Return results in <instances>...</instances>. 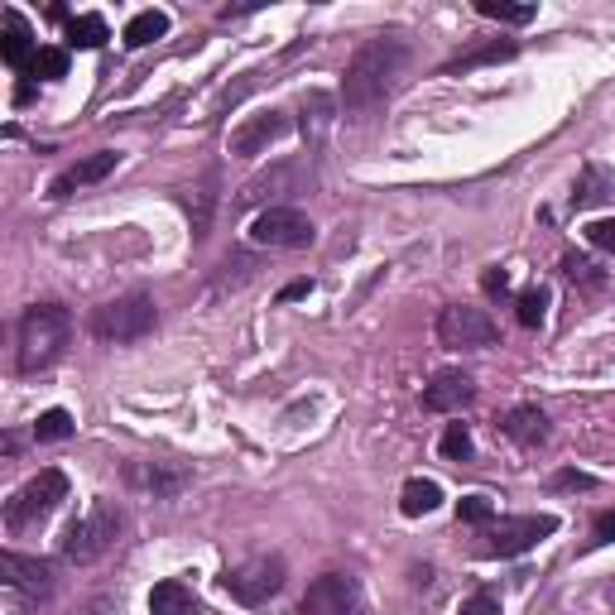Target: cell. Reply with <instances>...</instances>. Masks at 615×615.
Instances as JSON below:
<instances>
[{"instance_id": "cell-1", "label": "cell", "mask_w": 615, "mask_h": 615, "mask_svg": "<svg viewBox=\"0 0 615 615\" xmlns=\"http://www.w3.org/2000/svg\"><path fill=\"white\" fill-rule=\"evenodd\" d=\"M404 63H409L404 39H394V34L366 39L361 49L346 58V73H342V107H346V115L366 121V115H376L380 107H385L394 83H399V73H404Z\"/></svg>"}, {"instance_id": "cell-2", "label": "cell", "mask_w": 615, "mask_h": 615, "mask_svg": "<svg viewBox=\"0 0 615 615\" xmlns=\"http://www.w3.org/2000/svg\"><path fill=\"white\" fill-rule=\"evenodd\" d=\"M67 336H73V318H67L63 304H34V308H25V318H20V352H15L20 370H25V376H39V370L58 366Z\"/></svg>"}, {"instance_id": "cell-3", "label": "cell", "mask_w": 615, "mask_h": 615, "mask_svg": "<svg viewBox=\"0 0 615 615\" xmlns=\"http://www.w3.org/2000/svg\"><path fill=\"white\" fill-rule=\"evenodd\" d=\"M125 529V515L115 501H91V509L83 519H73V525L63 529V539H58V553H63V563L73 567H87L97 558H107L115 549V539H121Z\"/></svg>"}, {"instance_id": "cell-4", "label": "cell", "mask_w": 615, "mask_h": 615, "mask_svg": "<svg viewBox=\"0 0 615 615\" xmlns=\"http://www.w3.org/2000/svg\"><path fill=\"white\" fill-rule=\"evenodd\" d=\"M159 322V308L149 294H121L111 304L91 308V336L107 346H131V342H145Z\"/></svg>"}, {"instance_id": "cell-5", "label": "cell", "mask_w": 615, "mask_h": 615, "mask_svg": "<svg viewBox=\"0 0 615 615\" xmlns=\"http://www.w3.org/2000/svg\"><path fill=\"white\" fill-rule=\"evenodd\" d=\"M63 501H67V476L58 471V467H44L39 476H34V481H25V485H20V491L5 501V529H10V533L39 529L44 519H49Z\"/></svg>"}, {"instance_id": "cell-6", "label": "cell", "mask_w": 615, "mask_h": 615, "mask_svg": "<svg viewBox=\"0 0 615 615\" xmlns=\"http://www.w3.org/2000/svg\"><path fill=\"white\" fill-rule=\"evenodd\" d=\"M549 533H558V519L553 515H509L485 525L481 533V558H519V553L539 549Z\"/></svg>"}, {"instance_id": "cell-7", "label": "cell", "mask_w": 615, "mask_h": 615, "mask_svg": "<svg viewBox=\"0 0 615 615\" xmlns=\"http://www.w3.org/2000/svg\"><path fill=\"white\" fill-rule=\"evenodd\" d=\"M284 558L280 553H260V558L241 563V567H226L222 573V591L241 606H265L270 596L284 591Z\"/></svg>"}, {"instance_id": "cell-8", "label": "cell", "mask_w": 615, "mask_h": 615, "mask_svg": "<svg viewBox=\"0 0 615 615\" xmlns=\"http://www.w3.org/2000/svg\"><path fill=\"white\" fill-rule=\"evenodd\" d=\"M438 342L443 346H457V352H485V346L501 342V328L485 308H471V304H447L438 312Z\"/></svg>"}, {"instance_id": "cell-9", "label": "cell", "mask_w": 615, "mask_h": 615, "mask_svg": "<svg viewBox=\"0 0 615 615\" xmlns=\"http://www.w3.org/2000/svg\"><path fill=\"white\" fill-rule=\"evenodd\" d=\"M298 615H366L361 582L352 573H322L318 582H308Z\"/></svg>"}, {"instance_id": "cell-10", "label": "cell", "mask_w": 615, "mask_h": 615, "mask_svg": "<svg viewBox=\"0 0 615 615\" xmlns=\"http://www.w3.org/2000/svg\"><path fill=\"white\" fill-rule=\"evenodd\" d=\"M312 236H318V231H312V222L298 207H265L250 222V241L265 250H304V246H312Z\"/></svg>"}, {"instance_id": "cell-11", "label": "cell", "mask_w": 615, "mask_h": 615, "mask_svg": "<svg viewBox=\"0 0 615 615\" xmlns=\"http://www.w3.org/2000/svg\"><path fill=\"white\" fill-rule=\"evenodd\" d=\"M125 485L140 495H155V501H173V495H183L193 485V471L179 467V462H131Z\"/></svg>"}, {"instance_id": "cell-12", "label": "cell", "mask_w": 615, "mask_h": 615, "mask_svg": "<svg viewBox=\"0 0 615 615\" xmlns=\"http://www.w3.org/2000/svg\"><path fill=\"white\" fill-rule=\"evenodd\" d=\"M0 577H5V587L25 601H44L53 591V563L49 558H25V553H15V549L0 553Z\"/></svg>"}, {"instance_id": "cell-13", "label": "cell", "mask_w": 615, "mask_h": 615, "mask_svg": "<svg viewBox=\"0 0 615 615\" xmlns=\"http://www.w3.org/2000/svg\"><path fill=\"white\" fill-rule=\"evenodd\" d=\"M284 135H288V115L284 111L250 115L246 125L231 131V155L236 159H260V155H270V145H280Z\"/></svg>"}, {"instance_id": "cell-14", "label": "cell", "mask_w": 615, "mask_h": 615, "mask_svg": "<svg viewBox=\"0 0 615 615\" xmlns=\"http://www.w3.org/2000/svg\"><path fill=\"white\" fill-rule=\"evenodd\" d=\"M471 399H476V380L467 376V370H438V376L423 385V409L428 414H462V409H471Z\"/></svg>"}, {"instance_id": "cell-15", "label": "cell", "mask_w": 615, "mask_h": 615, "mask_svg": "<svg viewBox=\"0 0 615 615\" xmlns=\"http://www.w3.org/2000/svg\"><path fill=\"white\" fill-rule=\"evenodd\" d=\"M115 164H121V155H115V149H101V155L77 159L73 169H63V173H58V179L49 183V197H53V202H67L73 193H83V188H91V183L111 179Z\"/></svg>"}, {"instance_id": "cell-16", "label": "cell", "mask_w": 615, "mask_h": 615, "mask_svg": "<svg viewBox=\"0 0 615 615\" xmlns=\"http://www.w3.org/2000/svg\"><path fill=\"white\" fill-rule=\"evenodd\" d=\"M501 433L515 447H543L549 443V414H543L539 404H515L501 419Z\"/></svg>"}, {"instance_id": "cell-17", "label": "cell", "mask_w": 615, "mask_h": 615, "mask_svg": "<svg viewBox=\"0 0 615 615\" xmlns=\"http://www.w3.org/2000/svg\"><path fill=\"white\" fill-rule=\"evenodd\" d=\"M34 34L29 25L15 15V10H5V39H0V58H5L10 67H20V73H29V63H34Z\"/></svg>"}, {"instance_id": "cell-18", "label": "cell", "mask_w": 615, "mask_h": 615, "mask_svg": "<svg viewBox=\"0 0 615 615\" xmlns=\"http://www.w3.org/2000/svg\"><path fill=\"white\" fill-rule=\"evenodd\" d=\"M519 53V44L515 39H491V44H481V49H471V53H457L452 63L443 67L447 77H457V73H471V67H491V63H509V58Z\"/></svg>"}, {"instance_id": "cell-19", "label": "cell", "mask_w": 615, "mask_h": 615, "mask_svg": "<svg viewBox=\"0 0 615 615\" xmlns=\"http://www.w3.org/2000/svg\"><path fill=\"white\" fill-rule=\"evenodd\" d=\"M438 505H443V485H438V481H428V476H409V481H404V491H399V509H404L409 519L433 515Z\"/></svg>"}, {"instance_id": "cell-20", "label": "cell", "mask_w": 615, "mask_h": 615, "mask_svg": "<svg viewBox=\"0 0 615 615\" xmlns=\"http://www.w3.org/2000/svg\"><path fill=\"white\" fill-rule=\"evenodd\" d=\"M328 131H332V97L328 91H308L304 97V140H308V149H322Z\"/></svg>"}, {"instance_id": "cell-21", "label": "cell", "mask_w": 615, "mask_h": 615, "mask_svg": "<svg viewBox=\"0 0 615 615\" xmlns=\"http://www.w3.org/2000/svg\"><path fill=\"white\" fill-rule=\"evenodd\" d=\"M149 615H197V596L183 582H159L149 591Z\"/></svg>"}, {"instance_id": "cell-22", "label": "cell", "mask_w": 615, "mask_h": 615, "mask_svg": "<svg viewBox=\"0 0 615 615\" xmlns=\"http://www.w3.org/2000/svg\"><path fill=\"white\" fill-rule=\"evenodd\" d=\"M611 193H615V179H611V173L596 169V164H587L582 179H577V188H573V212H587V207L606 202Z\"/></svg>"}, {"instance_id": "cell-23", "label": "cell", "mask_w": 615, "mask_h": 615, "mask_svg": "<svg viewBox=\"0 0 615 615\" xmlns=\"http://www.w3.org/2000/svg\"><path fill=\"white\" fill-rule=\"evenodd\" d=\"M294 179H298V169H294V164H280L274 173H255V179L246 183V193H241V202H265V197H284V193H294Z\"/></svg>"}, {"instance_id": "cell-24", "label": "cell", "mask_w": 615, "mask_h": 615, "mask_svg": "<svg viewBox=\"0 0 615 615\" xmlns=\"http://www.w3.org/2000/svg\"><path fill=\"white\" fill-rule=\"evenodd\" d=\"M169 34V15L164 10H140V15L125 25V49H149L155 39Z\"/></svg>"}, {"instance_id": "cell-25", "label": "cell", "mask_w": 615, "mask_h": 615, "mask_svg": "<svg viewBox=\"0 0 615 615\" xmlns=\"http://www.w3.org/2000/svg\"><path fill=\"white\" fill-rule=\"evenodd\" d=\"M111 34H107V20L101 15H73L67 20V49H101Z\"/></svg>"}, {"instance_id": "cell-26", "label": "cell", "mask_w": 615, "mask_h": 615, "mask_svg": "<svg viewBox=\"0 0 615 615\" xmlns=\"http://www.w3.org/2000/svg\"><path fill=\"white\" fill-rule=\"evenodd\" d=\"M515 318H519V328H543V318H549V288L529 284L525 294L515 298Z\"/></svg>"}, {"instance_id": "cell-27", "label": "cell", "mask_w": 615, "mask_h": 615, "mask_svg": "<svg viewBox=\"0 0 615 615\" xmlns=\"http://www.w3.org/2000/svg\"><path fill=\"white\" fill-rule=\"evenodd\" d=\"M77 423L67 409H44L39 419H34V443H63V438H73Z\"/></svg>"}, {"instance_id": "cell-28", "label": "cell", "mask_w": 615, "mask_h": 615, "mask_svg": "<svg viewBox=\"0 0 615 615\" xmlns=\"http://www.w3.org/2000/svg\"><path fill=\"white\" fill-rule=\"evenodd\" d=\"M476 15L501 20V25H533L539 5H509V0H476Z\"/></svg>"}, {"instance_id": "cell-29", "label": "cell", "mask_w": 615, "mask_h": 615, "mask_svg": "<svg viewBox=\"0 0 615 615\" xmlns=\"http://www.w3.org/2000/svg\"><path fill=\"white\" fill-rule=\"evenodd\" d=\"M563 280H573L577 288H601L606 284V274H601L596 260H587V255H563Z\"/></svg>"}, {"instance_id": "cell-30", "label": "cell", "mask_w": 615, "mask_h": 615, "mask_svg": "<svg viewBox=\"0 0 615 615\" xmlns=\"http://www.w3.org/2000/svg\"><path fill=\"white\" fill-rule=\"evenodd\" d=\"M438 452H443L447 462H467L471 457V428L467 423H447L443 438H438Z\"/></svg>"}, {"instance_id": "cell-31", "label": "cell", "mask_w": 615, "mask_h": 615, "mask_svg": "<svg viewBox=\"0 0 615 615\" xmlns=\"http://www.w3.org/2000/svg\"><path fill=\"white\" fill-rule=\"evenodd\" d=\"M29 77H44V83H58L67 77V49H39L29 63Z\"/></svg>"}, {"instance_id": "cell-32", "label": "cell", "mask_w": 615, "mask_h": 615, "mask_svg": "<svg viewBox=\"0 0 615 615\" xmlns=\"http://www.w3.org/2000/svg\"><path fill=\"white\" fill-rule=\"evenodd\" d=\"M457 519L462 525H495V505L491 495H467V501H457Z\"/></svg>"}, {"instance_id": "cell-33", "label": "cell", "mask_w": 615, "mask_h": 615, "mask_svg": "<svg viewBox=\"0 0 615 615\" xmlns=\"http://www.w3.org/2000/svg\"><path fill=\"white\" fill-rule=\"evenodd\" d=\"M457 615H501V591L495 587H476L467 601H462Z\"/></svg>"}, {"instance_id": "cell-34", "label": "cell", "mask_w": 615, "mask_h": 615, "mask_svg": "<svg viewBox=\"0 0 615 615\" xmlns=\"http://www.w3.org/2000/svg\"><path fill=\"white\" fill-rule=\"evenodd\" d=\"M188 217H193V236L202 241V236H207V222H212V193H207V188H193Z\"/></svg>"}, {"instance_id": "cell-35", "label": "cell", "mask_w": 615, "mask_h": 615, "mask_svg": "<svg viewBox=\"0 0 615 615\" xmlns=\"http://www.w3.org/2000/svg\"><path fill=\"white\" fill-rule=\"evenodd\" d=\"M587 241H591L596 250L615 255V217H601V222H591V226H587Z\"/></svg>"}, {"instance_id": "cell-36", "label": "cell", "mask_w": 615, "mask_h": 615, "mask_svg": "<svg viewBox=\"0 0 615 615\" xmlns=\"http://www.w3.org/2000/svg\"><path fill=\"white\" fill-rule=\"evenodd\" d=\"M553 485H558V491H596V476L591 471H558Z\"/></svg>"}, {"instance_id": "cell-37", "label": "cell", "mask_w": 615, "mask_h": 615, "mask_svg": "<svg viewBox=\"0 0 615 615\" xmlns=\"http://www.w3.org/2000/svg\"><path fill=\"white\" fill-rule=\"evenodd\" d=\"M481 288H485V298H505V294H509V270L491 265V270L481 274Z\"/></svg>"}, {"instance_id": "cell-38", "label": "cell", "mask_w": 615, "mask_h": 615, "mask_svg": "<svg viewBox=\"0 0 615 615\" xmlns=\"http://www.w3.org/2000/svg\"><path fill=\"white\" fill-rule=\"evenodd\" d=\"M591 543H615V509H601L591 525Z\"/></svg>"}, {"instance_id": "cell-39", "label": "cell", "mask_w": 615, "mask_h": 615, "mask_svg": "<svg viewBox=\"0 0 615 615\" xmlns=\"http://www.w3.org/2000/svg\"><path fill=\"white\" fill-rule=\"evenodd\" d=\"M312 294V280H288L280 288V304H298V298H308Z\"/></svg>"}]
</instances>
